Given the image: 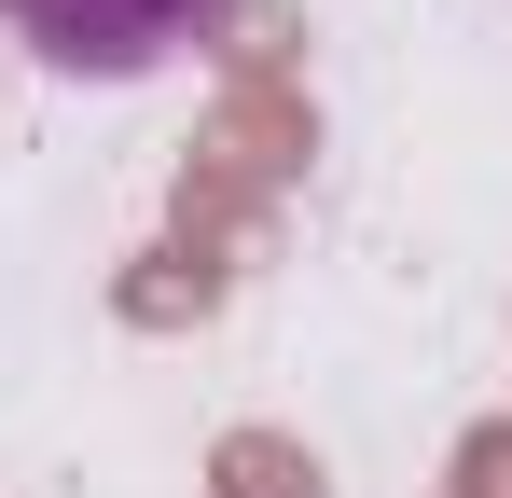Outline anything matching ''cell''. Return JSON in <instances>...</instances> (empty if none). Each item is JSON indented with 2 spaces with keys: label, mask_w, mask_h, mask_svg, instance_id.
<instances>
[{
  "label": "cell",
  "mask_w": 512,
  "mask_h": 498,
  "mask_svg": "<svg viewBox=\"0 0 512 498\" xmlns=\"http://www.w3.org/2000/svg\"><path fill=\"white\" fill-rule=\"evenodd\" d=\"M222 14H236V0H0V28L56 83H153L167 56H194Z\"/></svg>",
  "instance_id": "obj_1"
}]
</instances>
